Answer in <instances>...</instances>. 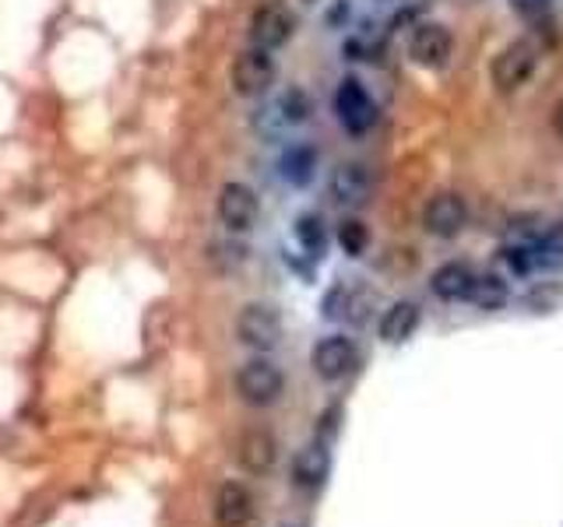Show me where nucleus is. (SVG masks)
I'll list each match as a JSON object with an SVG mask.
<instances>
[{
	"label": "nucleus",
	"mask_w": 563,
	"mask_h": 527,
	"mask_svg": "<svg viewBox=\"0 0 563 527\" xmlns=\"http://www.w3.org/2000/svg\"><path fill=\"white\" fill-rule=\"evenodd\" d=\"M419 321H422L419 303H412V299H398V303H391L380 316V341L405 345L416 334Z\"/></svg>",
	"instance_id": "15"
},
{
	"label": "nucleus",
	"mask_w": 563,
	"mask_h": 527,
	"mask_svg": "<svg viewBox=\"0 0 563 527\" xmlns=\"http://www.w3.org/2000/svg\"><path fill=\"white\" fill-rule=\"evenodd\" d=\"M328 474H331V453H328V447L321 444V439L310 444V447H303L292 457V485L296 489H303V492L321 489L328 482Z\"/></svg>",
	"instance_id": "13"
},
{
	"label": "nucleus",
	"mask_w": 563,
	"mask_h": 527,
	"mask_svg": "<svg viewBox=\"0 0 563 527\" xmlns=\"http://www.w3.org/2000/svg\"><path fill=\"white\" fill-rule=\"evenodd\" d=\"M310 113H313V105L303 88H286V92L275 99V120L282 127H299V123L310 120Z\"/></svg>",
	"instance_id": "19"
},
{
	"label": "nucleus",
	"mask_w": 563,
	"mask_h": 527,
	"mask_svg": "<svg viewBox=\"0 0 563 527\" xmlns=\"http://www.w3.org/2000/svg\"><path fill=\"white\" fill-rule=\"evenodd\" d=\"M536 64H539V49L532 40H515V43H507L497 57H493L489 64V81L497 92L510 96V92H518V88L525 81H532L536 75Z\"/></svg>",
	"instance_id": "1"
},
{
	"label": "nucleus",
	"mask_w": 563,
	"mask_h": 527,
	"mask_svg": "<svg viewBox=\"0 0 563 527\" xmlns=\"http://www.w3.org/2000/svg\"><path fill=\"white\" fill-rule=\"evenodd\" d=\"M254 517V496L240 482H225L216 496V520L219 527H243Z\"/></svg>",
	"instance_id": "16"
},
{
	"label": "nucleus",
	"mask_w": 563,
	"mask_h": 527,
	"mask_svg": "<svg viewBox=\"0 0 563 527\" xmlns=\"http://www.w3.org/2000/svg\"><path fill=\"white\" fill-rule=\"evenodd\" d=\"M374 303V295L366 289H352V285H334L324 295V316L331 321H352V324H363L366 321V310Z\"/></svg>",
	"instance_id": "17"
},
{
	"label": "nucleus",
	"mask_w": 563,
	"mask_h": 527,
	"mask_svg": "<svg viewBox=\"0 0 563 527\" xmlns=\"http://www.w3.org/2000/svg\"><path fill=\"white\" fill-rule=\"evenodd\" d=\"M553 127L563 134V99H560V105H556V110H553Z\"/></svg>",
	"instance_id": "25"
},
{
	"label": "nucleus",
	"mask_w": 563,
	"mask_h": 527,
	"mask_svg": "<svg viewBox=\"0 0 563 527\" xmlns=\"http://www.w3.org/2000/svg\"><path fill=\"white\" fill-rule=\"evenodd\" d=\"M286 527H296V524H286Z\"/></svg>",
	"instance_id": "27"
},
{
	"label": "nucleus",
	"mask_w": 563,
	"mask_h": 527,
	"mask_svg": "<svg viewBox=\"0 0 563 527\" xmlns=\"http://www.w3.org/2000/svg\"><path fill=\"white\" fill-rule=\"evenodd\" d=\"M472 303L479 310H504L510 303V289L500 274H475V285H472Z\"/></svg>",
	"instance_id": "21"
},
{
	"label": "nucleus",
	"mask_w": 563,
	"mask_h": 527,
	"mask_svg": "<svg viewBox=\"0 0 563 527\" xmlns=\"http://www.w3.org/2000/svg\"><path fill=\"white\" fill-rule=\"evenodd\" d=\"M292 32H296V14L286 4H278V0L261 4L251 18V46L257 49L275 53L292 40Z\"/></svg>",
	"instance_id": "7"
},
{
	"label": "nucleus",
	"mask_w": 563,
	"mask_h": 527,
	"mask_svg": "<svg viewBox=\"0 0 563 527\" xmlns=\"http://www.w3.org/2000/svg\"><path fill=\"white\" fill-rule=\"evenodd\" d=\"M521 303L532 313H553L563 303V285L560 281H539V285H532L525 292Z\"/></svg>",
	"instance_id": "23"
},
{
	"label": "nucleus",
	"mask_w": 563,
	"mask_h": 527,
	"mask_svg": "<svg viewBox=\"0 0 563 527\" xmlns=\"http://www.w3.org/2000/svg\"><path fill=\"white\" fill-rule=\"evenodd\" d=\"M328 198L334 208H363L374 198V172L363 162H342L328 180Z\"/></svg>",
	"instance_id": "9"
},
{
	"label": "nucleus",
	"mask_w": 563,
	"mask_h": 527,
	"mask_svg": "<svg viewBox=\"0 0 563 527\" xmlns=\"http://www.w3.org/2000/svg\"><path fill=\"white\" fill-rule=\"evenodd\" d=\"M339 246L349 254V257H363L366 254V246H369V228L366 222L360 218H345L339 225Z\"/></svg>",
	"instance_id": "24"
},
{
	"label": "nucleus",
	"mask_w": 563,
	"mask_h": 527,
	"mask_svg": "<svg viewBox=\"0 0 563 527\" xmlns=\"http://www.w3.org/2000/svg\"><path fill=\"white\" fill-rule=\"evenodd\" d=\"M475 271L472 264L465 260H448L440 264V268L430 274V289L437 299H444V303H462V299L472 295V285H475Z\"/></svg>",
	"instance_id": "12"
},
{
	"label": "nucleus",
	"mask_w": 563,
	"mask_h": 527,
	"mask_svg": "<svg viewBox=\"0 0 563 527\" xmlns=\"http://www.w3.org/2000/svg\"><path fill=\"white\" fill-rule=\"evenodd\" d=\"M310 366L313 373L334 383V380H345L352 369L360 366V351H356V341L345 338V334H331V338H321L310 351Z\"/></svg>",
	"instance_id": "6"
},
{
	"label": "nucleus",
	"mask_w": 563,
	"mask_h": 527,
	"mask_svg": "<svg viewBox=\"0 0 563 527\" xmlns=\"http://www.w3.org/2000/svg\"><path fill=\"white\" fill-rule=\"evenodd\" d=\"M532 260H536V268H542V271H560L563 268V225H556V222L545 225V233L532 246Z\"/></svg>",
	"instance_id": "20"
},
{
	"label": "nucleus",
	"mask_w": 563,
	"mask_h": 527,
	"mask_svg": "<svg viewBox=\"0 0 563 527\" xmlns=\"http://www.w3.org/2000/svg\"><path fill=\"white\" fill-rule=\"evenodd\" d=\"M303 4H313V0H303Z\"/></svg>",
	"instance_id": "26"
},
{
	"label": "nucleus",
	"mask_w": 563,
	"mask_h": 527,
	"mask_svg": "<svg viewBox=\"0 0 563 527\" xmlns=\"http://www.w3.org/2000/svg\"><path fill=\"white\" fill-rule=\"evenodd\" d=\"M261 215V201L257 193L246 183H225L219 190V222L229 233H251Z\"/></svg>",
	"instance_id": "11"
},
{
	"label": "nucleus",
	"mask_w": 563,
	"mask_h": 527,
	"mask_svg": "<svg viewBox=\"0 0 563 527\" xmlns=\"http://www.w3.org/2000/svg\"><path fill=\"white\" fill-rule=\"evenodd\" d=\"M275 75H278V67H275V57L268 49H243L240 57L233 60V70H229V81H233V92L243 96V99H257L264 96L268 88L275 85Z\"/></svg>",
	"instance_id": "3"
},
{
	"label": "nucleus",
	"mask_w": 563,
	"mask_h": 527,
	"mask_svg": "<svg viewBox=\"0 0 563 527\" xmlns=\"http://www.w3.org/2000/svg\"><path fill=\"white\" fill-rule=\"evenodd\" d=\"M334 116H339L345 134H352V137H363L366 131H374V123H377V102L363 88V81L345 78L339 85V92H334Z\"/></svg>",
	"instance_id": "2"
},
{
	"label": "nucleus",
	"mask_w": 563,
	"mask_h": 527,
	"mask_svg": "<svg viewBox=\"0 0 563 527\" xmlns=\"http://www.w3.org/2000/svg\"><path fill=\"white\" fill-rule=\"evenodd\" d=\"M296 239L310 257H321L328 250V225L317 211H307V215L296 218Z\"/></svg>",
	"instance_id": "22"
},
{
	"label": "nucleus",
	"mask_w": 563,
	"mask_h": 527,
	"mask_svg": "<svg viewBox=\"0 0 563 527\" xmlns=\"http://www.w3.org/2000/svg\"><path fill=\"white\" fill-rule=\"evenodd\" d=\"M236 338L254 348V351H272L282 341V316L278 310L264 306V303H251L243 306L236 316Z\"/></svg>",
	"instance_id": "8"
},
{
	"label": "nucleus",
	"mask_w": 563,
	"mask_h": 527,
	"mask_svg": "<svg viewBox=\"0 0 563 527\" xmlns=\"http://www.w3.org/2000/svg\"><path fill=\"white\" fill-rule=\"evenodd\" d=\"M278 172L289 187H307L317 176V152L310 145H289L278 158Z\"/></svg>",
	"instance_id": "18"
},
{
	"label": "nucleus",
	"mask_w": 563,
	"mask_h": 527,
	"mask_svg": "<svg viewBox=\"0 0 563 527\" xmlns=\"http://www.w3.org/2000/svg\"><path fill=\"white\" fill-rule=\"evenodd\" d=\"M275 457H278V444H275V436H272L268 429H251V433H243V436H240V444H236V461H240L243 471H251V474L272 471Z\"/></svg>",
	"instance_id": "14"
},
{
	"label": "nucleus",
	"mask_w": 563,
	"mask_h": 527,
	"mask_svg": "<svg viewBox=\"0 0 563 527\" xmlns=\"http://www.w3.org/2000/svg\"><path fill=\"white\" fill-rule=\"evenodd\" d=\"M465 222H468V204L457 198L454 190L433 193V198L427 201V208H422V228H427L430 236L454 239L465 228Z\"/></svg>",
	"instance_id": "10"
},
{
	"label": "nucleus",
	"mask_w": 563,
	"mask_h": 527,
	"mask_svg": "<svg viewBox=\"0 0 563 527\" xmlns=\"http://www.w3.org/2000/svg\"><path fill=\"white\" fill-rule=\"evenodd\" d=\"M454 57V35L448 25L440 22H419L409 35V60L427 67V70H440L448 67Z\"/></svg>",
	"instance_id": "5"
},
{
	"label": "nucleus",
	"mask_w": 563,
	"mask_h": 527,
	"mask_svg": "<svg viewBox=\"0 0 563 527\" xmlns=\"http://www.w3.org/2000/svg\"><path fill=\"white\" fill-rule=\"evenodd\" d=\"M282 391H286V377L268 359H251L236 373V394L254 408H268L282 397Z\"/></svg>",
	"instance_id": "4"
}]
</instances>
